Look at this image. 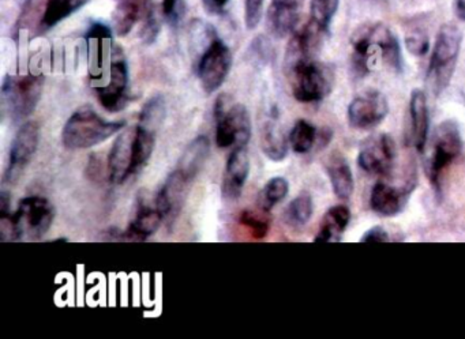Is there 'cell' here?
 Returning a JSON list of instances; mask_svg holds the SVG:
<instances>
[{"label":"cell","instance_id":"cell-1","mask_svg":"<svg viewBox=\"0 0 465 339\" xmlns=\"http://www.w3.org/2000/svg\"><path fill=\"white\" fill-rule=\"evenodd\" d=\"M352 69L364 77L381 63L396 72L402 70L401 48L399 40L383 24L363 25L352 36Z\"/></svg>","mask_w":465,"mask_h":339},{"label":"cell","instance_id":"cell-2","mask_svg":"<svg viewBox=\"0 0 465 339\" xmlns=\"http://www.w3.org/2000/svg\"><path fill=\"white\" fill-rule=\"evenodd\" d=\"M54 217L55 210L45 198H25L17 211L0 216V238L2 241L39 240L50 230Z\"/></svg>","mask_w":465,"mask_h":339},{"label":"cell","instance_id":"cell-3","mask_svg":"<svg viewBox=\"0 0 465 339\" xmlns=\"http://www.w3.org/2000/svg\"><path fill=\"white\" fill-rule=\"evenodd\" d=\"M285 72L292 86L293 97L299 102L310 104L322 102L333 89V69L315 58L285 62Z\"/></svg>","mask_w":465,"mask_h":339},{"label":"cell","instance_id":"cell-4","mask_svg":"<svg viewBox=\"0 0 465 339\" xmlns=\"http://www.w3.org/2000/svg\"><path fill=\"white\" fill-rule=\"evenodd\" d=\"M124 121H110L97 115L92 107L75 111L64 124L62 140L70 150L89 149L100 145L124 129Z\"/></svg>","mask_w":465,"mask_h":339},{"label":"cell","instance_id":"cell-5","mask_svg":"<svg viewBox=\"0 0 465 339\" xmlns=\"http://www.w3.org/2000/svg\"><path fill=\"white\" fill-rule=\"evenodd\" d=\"M461 43L462 34L459 26L453 24L440 26L427 70V83L435 94L442 93L450 83Z\"/></svg>","mask_w":465,"mask_h":339},{"label":"cell","instance_id":"cell-6","mask_svg":"<svg viewBox=\"0 0 465 339\" xmlns=\"http://www.w3.org/2000/svg\"><path fill=\"white\" fill-rule=\"evenodd\" d=\"M43 75H6L2 83L4 111L13 121L28 118L36 110L42 97Z\"/></svg>","mask_w":465,"mask_h":339},{"label":"cell","instance_id":"cell-7","mask_svg":"<svg viewBox=\"0 0 465 339\" xmlns=\"http://www.w3.org/2000/svg\"><path fill=\"white\" fill-rule=\"evenodd\" d=\"M216 143L220 149L247 146L252 137V121L243 104H231V99L222 94L214 104Z\"/></svg>","mask_w":465,"mask_h":339},{"label":"cell","instance_id":"cell-8","mask_svg":"<svg viewBox=\"0 0 465 339\" xmlns=\"http://www.w3.org/2000/svg\"><path fill=\"white\" fill-rule=\"evenodd\" d=\"M231 66L232 53L213 29L206 39L205 48L197 61L198 80L203 91L211 94L222 88L230 74Z\"/></svg>","mask_w":465,"mask_h":339},{"label":"cell","instance_id":"cell-9","mask_svg":"<svg viewBox=\"0 0 465 339\" xmlns=\"http://www.w3.org/2000/svg\"><path fill=\"white\" fill-rule=\"evenodd\" d=\"M462 140L456 121H446L435 130L432 151L427 165L430 183L440 191V175L461 153Z\"/></svg>","mask_w":465,"mask_h":339},{"label":"cell","instance_id":"cell-10","mask_svg":"<svg viewBox=\"0 0 465 339\" xmlns=\"http://www.w3.org/2000/svg\"><path fill=\"white\" fill-rule=\"evenodd\" d=\"M127 88H129V67H127L126 58L121 47L113 45L110 53L108 82L94 89L97 99L108 112H119L129 102Z\"/></svg>","mask_w":465,"mask_h":339},{"label":"cell","instance_id":"cell-11","mask_svg":"<svg viewBox=\"0 0 465 339\" xmlns=\"http://www.w3.org/2000/svg\"><path fill=\"white\" fill-rule=\"evenodd\" d=\"M39 140L40 129L36 121H28L20 127L10 149L9 164L4 176L5 183H15L20 179L34 159Z\"/></svg>","mask_w":465,"mask_h":339},{"label":"cell","instance_id":"cell-12","mask_svg":"<svg viewBox=\"0 0 465 339\" xmlns=\"http://www.w3.org/2000/svg\"><path fill=\"white\" fill-rule=\"evenodd\" d=\"M396 154V143L391 135H374L361 146L358 164L364 172L371 175H389L393 168Z\"/></svg>","mask_w":465,"mask_h":339},{"label":"cell","instance_id":"cell-13","mask_svg":"<svg viewBox=\"0 0 465 339\" xmlns=\"http://www.w3.org/2000/svg\"><path fill=\"white\" fill-rule=\"evenodd\" d=\"M389 104L386 97L378 91H367L355 97L348 107V121L359 130L378 126L388 116Z\"/></svg>","mask_w":465,"mask_h":339},{"label":"cell","instance_id":"cell-14","mask_svg":"<svg viewBox=\"0 0 465 339\" xmlns=\"http://www.w3.org/2000/svg\"><path fill=\"white\" fill-rule=\"evenodd\" d=\"M134 129H127L116 137L108 156V175L115 184H122L133 178L134 164Z\"/></svg>","mask_w":465,"mask_h":339},{"label":"cell","instance_id":"cell-15","mask_svg":"<svg viewBox=\"0 0 465 339\" xmlns=\"http://www.w3.org/2000/svg\"><path fill=\"white\" fill-rule=\"evenodd\" d=\"M304 0H272L266 15V26L272 36L284 39L295 32L301 20Z\"/></svg>","mask_w":465,"mask_h":339},{"label":"cell","instance_id":"cell-16","mask_svg":"<svg viewBox=\"0 0 465 339\" xmlns=\"http://www.w3.org/2000/svg\"><path fill=\"white\" fill-rule=\"evenodd\" d=\"M190 183L192 181L187 180L178 170H173L170 173L154 199V206L162 214L163 218L173 219L181 213Z\"/></svg>","mask_w":465,"mask_h":339},{"label":"cell","instance_id":"cell-17","mask_svg":"<svg viewBox=\"0 0 465 339\" xmlns=\"http://www.w3.org/2000/svg\"><path fill=\"white\" fill-rule=\"evenodd\" d=\"M415 189V181L410 180L401 189L391 186V184L377 183L372 189L371 208L375 213L382 217H394L401 213L402 208L407 205L411 192Z\"/></svg>","mask_w":465,"mask_h":339},{"label":"cell","instance_id":"cell-18","mask_svg":"<svg viewBox=\"0 0 465 339\" xmlns=\"http://www.w3.org/2000/svg\"><path fill=\"white\" fill-rule=\"evenodd\" d=\"M250 173V159L247 146L233 148L225 165L223 176V198L236 200L242 195Z\"/></svg>","mask_w":465,"mask_h":339},{"label":"cell","instance_id":"cell-19","mask_svg":"<svg viewBox=\"0 0 465 339\" xmlns=\"http://www.w3.org/2000/svg\"><path fill=\"white\" fill-rule=\"evenodd\" d=\"M410 116L413 143L419 151H423L429 138L430 121L427 97L420 89H415L411 93Z\"/></svg>","mask_w":465,"mask_h":339},{"label":"cell","instance_id":"cell-20","mask_svg":"<svg viewBox=\"0 0 465 339\" xmlns=\"http://www.w3.org/2000/svg\"><path fill=\"white\" fill-rule=\"evenodd\" d=\"M164 221L156 206H149L140 202L135 218L130 224L129 229L124 232L127 240L145 241L156 233L162 222Z\"/></svg>","mask_w":465,"mask_h":339},{"label":"cell","instance_id":"cell-21","mask_svg":"<svg viewBox=\"0 0 465 339\" xmlns=\"http://www.w3.org/2000/svg\"><path fill=\"white\" fill-rule=\"evenodd\" d=\"M209 151H211V145H209L208 138L203 137V135L195 138V140L187 146L183 154H182L175 170H178L187 180H194L198 173L203 170V165H205L206 160H208L209 157Z\"/></svg>","mask_w":465,"mask_h":339},{"label":"cell","instance_id":"cell-22","mask_svg":"<svg viewBox=\"0 0 465 339\" xmlns=\"http://www.w3.org/2000/svg\"><path fill=\"white\" fill-rule=\"evenodd\" d=\"M351 211L347 206L336 205L329 208L328 213L321 222L320 232L315 237V243H337L341 240L342 233L350 224Z\"/></svg>","mask_w":465,"mask_h":339},{"label":"cell","instance_id":"cell-23","mask_svg":"<svg viewBox=\"0 0 465 339\" xmlns=\"http://www.w3.org/2000/svg\"><path fill=\"white\" fill-rule=\"evenodd\" d=\"M329 179H331V189L334 194L341 200L350 199L352 195L355 184H353L352 170L345 161L344 157L339 154H331L326 162Z\"/></svg>","mask_w":465,"mask_h":339},{"label":"cell","instance_id":"cell-24","mask_svg":"<svg viewBox=\"0 0 465 339\" xmlns=\"http://www.w3.org/2000/svg\"><path fill=\"white\" fill-rule=\"evenodd\" d=\"M88 4L89 0H47L45 15L40 20L39 31L42 34L51 31Z\"/></svg>","mask_w":465,"mask_h":339},{"label":"cell","instance_id":"cell-25","mask_svg":"<svg viewBox=\"0 0 465 339\" xmlns=\"http://www.w3.org/2000/svg\"><path fill=\"white\" fill-rule=\"evenodd\" d=\"M288 143L282 127L277 121H268L261 134V149L272 161H282L287 157Z\"/></svg>","mask_w":465,"mask_h":339},{"label":"cell","instance_id":"cell-26","mask_svg":"<svg viewBox=\"0 0 465 339\" xmlns=\"http://www.w3.org/2000/svg\"><path fill=\"white\" fill-rule=\"evenodd\" d=\"M152 5V4H151ZM134 4V2H118L115 13H114V25L119 36H126L134 28L138 21L143 20V15L149 6Z\"/></svg>","mask_w":465,"mask_h":339},{"label":"cell","instance_id":"cell-27","mask_svg":"<svg viewBox=\"0 0 465 339\" xmlns=\"http://www.w3.org/2000/svg\"><path fill=\"white\" fill-rule=\"evenodd\" d=\"M317 138V129L309 121L301 119L291 130L288 140L295 153L304 154L312 150Z\"/></svg>","mask_w":465,"mask_h":339},{"label":"cell","instance_id":"cell-28","mask_svg":"<svg viewBox=\"0 0 465 339\" xmlns=\"http://www.w3.org/2000/svg\"><path fill=\"white\" fill-rule=\"evenodd\" d=\"M340 0H312L310 23L314 24L323 34H329L331 20L339 10Z\"/></svg>","mask_w":465,"mask_h":339},{"label":"cell","instance_id":"cell-29","mask_svg":"<svg viewBox=\"0 0 465 339\" xmlns=\"http://www.w3.org/2000/svg\"><path fill=\"white\" fill-rule=\"evenodd\" d=\"M165 112H167V107H165L164 97L162 94L151 97L141 111L140 126L156 132L164 121Z\"/></svg>","mask_w":465,"mask_h":339},{"label":"cell","instance_id":"cell-30","mask_svg":"<svg viewBox=\"0 0 465 339\" xmlns=\"http://www.w3.org/2000/svg\"><path fill=\"white\" fill-rule=\"evenodd\" d=\"M239 222L249 229L252 237L258 238V240L265 238L271 230L272 219L269 217V211L263 210L260 206H258V210L242 211Z\"/></svg>","mask_w":465,"mask_h":339},{"label":"cell","instance_id":"cell-31","mask_svg":"<svg viewBox=\"0 0 465 339\" xmlns=\"http://www.w3.org/2000/svg\"><path fill=\"white\" fill-rule=\"evenodd\" d=\"M288 191H290V184L284 178L271 179L261 191L258 206L263 210L271 211L272 208L287 197Z\"/></svg>","mask_w":465,"mask_h":339},{"label":"cell","instance_id":"cell-32","mask_svg":"<svg viewBox=\"0 0 465 339\" xmlns=\"http://www.w3.org/2000/svg\"><path fill=\"white\" fill-rule=\"evenodd\" d=\"M312 199L309 194H302L296 197L287 208V219L295 227H303L310 221L312 216Z\"/></svg>","mask_w":465,"mask_h":339},{"label":"cell","instance_id":"cell-33","mask_svg":"<svg viewBox=\"0 0 465 339\" xmlns=\"http://www.w3.org/2000/svg\"><path fill=\"white\" fill-rule=\"evenodd\" d=\"M160 23L157 18L156 9H154L153 4L149 6L146 10L145 15L143 18V29H141V37H143L145 44H152L159 36Z\"/></svg>","mask_w":465,"mask_h":339},{"label":"cell","instance_id":"cell-34","mask_svg":"<svg viewBox=\"0 0 465 339\" xmlns=\"http://www.w3.org/2000/svg\"><path fill=\"white\" fill-rule=\"evenodd\" d=\"M265 0H244V23L249 31H254L262 20Z\"/></svg>","mask_w":465,"mask_h":339},{"label":"cell","instance_id":"cell-35","mask_svg":"<svg viewBox=\"0 0 465 339\" xmlns=\"http://www.w3.org/2000/svg\"><path fill=\"white\" fill-rule=\"evenodd\" d=\"M405 47L413 56H424L430 50V40L424 32L413 31L405 37Z\"/></svg>","mask_w":465,"mask_h":339},{"label":"cell","instance_id":"cell-36","mask_svg":"<svg viewBox=\"0 0 465 339\" xmlns=\"http://www.w3.org/2000/svg\"><path fill=\"white\" fill-rule=\"evenodd\" d=\"M163 17L171 26H179L184 15L183 0H163Z\"/></svg>","mask_w":465,"mask_h":339},{"label":"cell","instance_id":"cell-37","mask_svg":"<svg viewBox=\"0 0 465 339\" xmlns=\"http://www.w3.org/2000/svg\"><path fill=\"white\" fill-rule=\"evenodd\" d=\"M85 39L88 42H91V40H111L113 39V32H111L110 26L105 25V24L94 23L86 32Z\"/></svg>","mask_w":465,"mask_h":339},{"label":"cell","instance_id":"cell-38","mask_svg":"<svg viewBox=\"0 0 465 339\" xmlns=\"http://www.w3.org/2000/svg\"><path fill=\"white\" fill-rule=\"evenodd\" d=\"M361 241V243H388L389 233L382 227H374L364 232Z\"/></svg>","mask_w":465,"mask_h":339},{"label":"cell","instance_id":"cell-39","mask_svg":"<svg viewBox=\"0 0 465 339\" xmlns=\"http://www.w3.org/2000/svg\"><path fill=\"white\" fill-rule=\"evenodd\" d=\"M231 0H203V6L211 15H223L227 12Z\"/></svg>","mask_w":465,"mask_h":339},{"label":"cell","instance_id":"cell-40","mask_svg":"<svg viewBox=\"0 0 465 339\" xmlns=\"http://www.w3.org/2000/svg\"><path fill=\"white\" fill-rule=\"evenodd\" d=\"M454 15L460 21H465V0H451Z\"/></svg>","mask_w":465,"mask_h":339},{"label":"cell","instance_id":"cell-41","mask_svg":"<svg viewBox=\"0 0 465 339\" xmlns=\"http://www.w3.org/2000/svg\"><path fill=\"white\" fill-rule=\"evenodd\" d=\"M10 200H12L10 195L6 191L2 192V195H0V216L12 213L10 211Z\"/></svg>","mask_w":465,"mask_h":339},{"label":"cell","instance_id":"cell-42","mask_svg":"<svg viewBox=\"0 0 465 339\" xmlns=\"http://www.w3.org/2000/svg\"><path fill=\"white\" fill-rule=\"evenodd\" d=\"M119 2H134V4L145 5V6L152 4V0H119Z\"/></svg>","mask_w":465,"mask_h":339}]
</instances>
